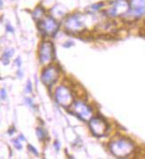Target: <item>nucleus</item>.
<instances>
[{"mask_svg":"<svg viewBox=\"0 0 145 159\" xmlns=\"http://www.w3.org/2000/svg\"><path fill=\"white\" fill-rule=\"evenodd\" d=\"M90 127L93 133L97 137L103 136L107 130V124L105 121L100 118H94L92 121H90Z\"/></svg>","mask_w":145,"mask_h":159,"instance_id":"6","label":"nucleus"},{"mask_svg":"<svg viewBox=\"0 0 145 159\" xmlns=\"http://www.w3.org/2000/svg\"><path fill=\"white\" fill-rule=\"evenodd\" d=\"M54 147H56L57 150H59V143H58V142H55V143H54Z\"/></svg>","mask_w":145,"mask_h":159,"instance_id":"15","label":"nucleus"},{"mask_svg":"<svg viewBox=\"0 0 145 159\" xmlns=\"http://www.w3.org/2000/svg\"><path fill=\"white\" fill-rule=\"evenodd\" d=\"M7 28H8L7 30H8L9 31H13V30H12V28H11V27H10V26H7Z\"/></svg>","mask_w":145,"mask_h":159,"instance_id":"16","label":"nucleus"},{"mask_svg":"<svg viewBox=\"0 0 145 159\" xmlns=\"http://www.w3.org/2000/svg\"><path fill=\"white\" fill-rule=\"evenodd\" d=\"M29 149H30V151H31L32 153H34V154H35L36 156H38V155H39V153H38V152L36 151V148H34V147H32L30 146V145L29 146Z\"/></svg>","mask_w":145,"mask_h":159,"instance_id":"13","label":"nucleus"},{"mask_svg":"<svg viewBox=\"0 0 145 159\" xmlns=\"http://www.w3.org/2000/svg\"><path fill=\"white\" fill-rule=\"evenodd\" d=\"M21 142H19L18 140H14L13 141V145L15 146V147L17 148V149H21L22 148V145L20 144Z\"/></svg>","mask_w":145,"mask_h":159,"instance_id":"12","label":"nucleus"},{"mask_svg":"<svg viewBox=\"0 0 145 159\" xmlns=\"http://www.w3.org/2000/svg\"><path fill=\"white\" fill-rule=\"evenodd\" d=\"M132 8L133 13L142 15L145 11V0H132Z\"/></svg>","mask_w":145,"mask_h":159,"instance_id":"10","label":"nucleus"},{"mask_svg":"<svg viewBox=\"0 0 145 159\" xmlns=\"http://www.w3.org/2000/svg\"><path fill=\"white\" fill-rule=\"evenodd\" d=\"M65 27L68 30L78 32L83 30L84 27V20L82 15H72L66 20Z\"/></svg>","mask_w":145,"mask_h":159,"instance_id":"4","label":"nucleus"},{"mask_svg":"<svg viewBox=\"0 0 145 159\" xmlns=\"http://www.w3.org/2000/svg\"><path fill=\"white\" fill-rule=\"evenodd\" d=\"M37 135L39 136V140H43L44 139H45V133H44V131L41 129V128H38L37 129Z\"/></svg>","mask_w":145,"mask_h":159,"instance_id":"11","label":"nucleus"},{"mask_svg":"<svg viewBox=\"0 0 145 159\" xmlns=\"http://www.w3.org/2000/svg\"><path fill=\"white\" fill-rule=\"evenodd\" d=\"M59 75L58 70L54 66H51L46 69L42 74V80L46 85H51L57 80Z\"/></svg>","mask_w":145,"mask_h":159,"instance_id":"8","label":"nucleus"},{"mask_svg":"<svg viewBox=\"0 0 145 159\" xmlns=\"http://www.w3.org/2000/svg\"><path fill=\"white\" fill-rule=\"evenodd\" d=\"M56 99L62 106L67 107L72 102V96L67 88L62 86L56 90Z\"/></svg>","mask_w":145,"mask_h":159,"instance_id":"5","label":"nucleus"},{"mask_svg":"<svg viewBox=\"0 0 145 159\" xmlns=\"http://www.w3.org/2000/svg\"><path fill=\"white\" fill-rule=\"evenodd\" d=\"M72 107L74 109L75 114H77V115H79V117L83 120H88L92 115V112L89 106H87L86 104L80 101L76 102Z\"/></svg>","mask_w":145,"mask_h":159,"instance_id":"7","label":"nucleus"},{"mask_svg":"<svg viewBox=\"0 0 145 159\" xmlns=\"http://www.w3.org/2000/svg\"><path fill=\"white\" fill-rule=\"evenodd\" d=\"M39 30L46 35L49 36H53L57 30H58V23H56V21L53 19L52 17H46L43 20H41L39 23Z\"/></svg>","mask_w":145,"mask_h":159,"instance_id":"2","label":"nucleus"},{"mask_svg":"<svg viewBox=\"0 0 145 159\" xmlns=\"http://www.w3.org/2000/svg\"><path fill=\"white\" fill-rule=\"evenodd\" d=\"M128 9V5L125 0H118L116 1L112 7L110 9V15H120L122 13H126Z\"/></svg>","mask_w":145,"mask_h":159,"instance_id":"9","label":"nucleus"},{"mask_svg":"<svg viewBox=\"0 0 145 159\" xmlns=\"http://www.w3.org/2000/svg\"><path fill=\"white\" fill-rule=\"evenodd\" d=\"M131 147L132 145L128 143L125 140H119L116 141L111 142L110 149L118 157H123L126 155H128L131 152Z\"/></svg>","mask_w":145,"mask_h":159,"instance_id":"1","label":"nucleus"},{"mask_svg":"<svg viewBox=\"0 0 145 159\" xmlns=\"http://www.w3.org/2000/svg\"><path fill=\"white\" fill-rule=\"evenodd\" d=\"M1 97H2V99H5V97H6V92H5V90H1Z\"/></svg>","mask_w":145,"mask_h":159,"instance_id":"14","label":"nucleus"},{"mask_svg":"<svg viewBox=\"0 0 145 159\" xmlns=\"http://www.w3.org/2000/svg\"><path fill=\"white\" fill-rule=\"evenodd\" d=\"M53 46L51 42H44L40 48V62L44 65L49 64L53 59Z\"/></svg>","mask_w":145,"mask_h":159,"instance_id":"3","label":"nucleus"}]
</instances>
